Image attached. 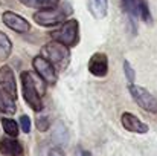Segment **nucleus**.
Segmentation results:
<instances>
[{
    "mask_svg": "<svg viewBox=\"0 0 157 156\" xmlns=\"http://www.w3.org/2000/svg\"><path fill=\"white\" fill-rule=\"evenodd\" d=\"M21 89H23V98L29 104V107L35 112H41L43 110L41 95L37 89V81L29 70L21 72Z\"/></svg>",
    "mask_w": 157,
    "mask_h": 156,
    "instance_id": "nucleus-1",
    "label": "nucleus"
},
{
    "mask_svg": "<svg viewBox=\"0 0 157 156\" xmlns=\"http://www.w3.org/2000/svg\"><path fill=\"white\" fill-rule=\"evenodd\" d=\"M69 11L72 12V8L69 9V6H67V5H66V6H63V8L53 6V8H46V9H40V11L34 12V15H32V17H34V22H35L37 25L49 28V26L61 25V23L66 20V17H67Z\"/></svg>",
    "mask_w": 157,
    "mask_h": 156,
    "instance_id": "nucleus-2",
    "label": "nucleus"
},
{
    "mask_svg": "<svg viewBox=\"0 0 157 156\" xmlns=\"http://www.w3.org/2000/svg\"><path fill=\"white\" fill-rule=\"evenodd\" d=\"M78 28L79 26H78L76 20H73V18L66 20V22L61 23V26L56 31L51 32V37L53 38V42H58V43H61L67 48H72L78 43V38H79Z\"/></svg>",
    "mask_w": 157,
    "mask_h": 156,
    "instance_id": "nucleus-3",
    "label": "nucleus"
},
{
    "mask_svg": "<svg viewBox=\"0 0 157 156\" xmlns=\"http://www.w3.org/2000/svg\"><path fill=\"white\" fill-rule=\"evenodd\" d=\"M43 57L52 63L55 69H64L69 61H70V51L67 46L58 43V42H51L43 48Z\"/></svg>",
    "mask_w": 157,
    "mask_h": 156,
    "instance_id": "nucleus-4",
    "label": "nucleus"
},
{
    "mask_svg": "<svg viewBox=\"0 0 157 156\" xmlns=\"http://www.w3.org/2000/svg\"><path fill=\"white\" fill-rule=\"evenodd\" d=\"M128 90L131 94V98L136 101L139 107H142L145 112L150 113H157V98L154 95H151L145 87L136 86V84H130Z\"/></svg>",
    "mask_w": 157,
    "mask_h": 156,
    "instance_id": "nucleus-5",
    "label": "nucleus"
},
{
    "mask_svg": "<svg viewBox=\"0 0 157 156\" xmlns=\"http://www.w3.org/2000/svg\"><path fill=\"white\" fill-rule=\"evenodd\" d=\"M32 66H34L35 72L38 74V77H40L44 83H48V84H55V83H56V80H58L56 69L52 66V63H51L49 60H46L43 55L34 57Z\"/></svg>",
    "mask_w": 157,
    "mask_h": 156,
    "instance_id": "nucleus-6",
    "label": "nucleus"
},
{
    "mask_svg": "<svg viewBox=\"0 0 157 156\" xmlns=\"http://www.w3.org/2000/svg\"><path fill=\"white\" fill-rule=\"evenodd\" d=\"M2 20L9 29H12L18 34H25V32L31 31V23L25 17H21V15L12 12V11H5L3 15H2Z\"/></svg>",
    "mask_w": 157,
    "mask_h": 156,
    "instance_id": "nucleus-7",
    "label": "nucleus"
},
{
    "mask_svg": "<svg viewBox=\"0 0 157 156\" xmlns=\"http://www.w3.org/2000/svg\"><path fill=\"white\" fill-rule=\"evenodd\" d=\"M0 87L2 90L11 97L12 100L17 98V83H15V77H14V72L9 66H2L0 67Z\"/></svg>",
    "mask_w": 157,
    "mask_h": 156,
    "instance_id": "nucleus-8",
    "label": "nucleus"
},
{
    "mask_svg": "<svg viewBox=\"0 0 157 156\" xmlns=\"http://www.w3.org/2000/svg\"><path fill=\"white\" fill-rule=\"evenodd\" d=\"M89 72L95 77H105L108 72V58L102 52H96L89 60Z\"/></svg>",
    "mask_w": 157,
    "mask_h": 156,
    "instance_id": "nucleus-9",
    "label": "nucleus"
},
{
    "mask_svg": "<svg viewBox=\"0 0 157 156\" xmlns=\"http://www.w3.org/2000/svg\"><path fill=\"white\" fill-rule=\"evenodd\" d=\"M121 122H122V126L125 127V130L133 132V133H147V132L150 130V127H148L144 121H140L136 115H133V113H130V112H124V113H122Z\"/></svg>",
    "mask_w": 157,
    "mask_h": 156,
    "instance_id": "nucleus-10",
    "label": "nucleus"
},
{
    "mask_svg": "<svg viewBox=\"0 0 157 156\" xmlns=\"http://www.w3.org/2000/svg\"><path fill=\"white\" fill-rule=\"evenodd\" d=\"M0 153L5 156H21L23 155V147L15 138H3L0 141Z\"/></svg>",
    "mask_w": 157,
    "mask_h": 156,
    "instance_id": "nucleus-11",
    "label": "nucleus"
},
{
    "mask_svg": "<svg viewBox=\"0 0 157 156\" xmlns=\"http://www.w3.org/2000/svg\"><path fill=\"white\" fill-rule=\"evenodd\" d=\"M89 9H90V12L95 18L101 20L107 15L108 2L107 0H89Z\"/></svg>",
    "mask_w": 157,
    "mask_h": 156,
    "instance_id": "nucleus-12",
    "label": "nucleus"
},
{
    "mask_svg": "<svg viewBox=\"0 0 157 156\" xmlns=\"http://www.w3.org/2000/svg\"><path fill=\"white\" fill-rule=\"evenodd\" d=\"M15 110H17L15 101L11 97H8L3 90H0V112L6 115H14Z\"/></svg>",
    "mask_w": 157,
    "mask_h": 156,
    "instance_id": "nucleus-13",
    "label": "nucleus"
},
{
    "mask_svg": "<svg viewBox=\"0 0 157 156\" xmlns=\"http://www.w3.org/2000/svg\"><path fill=\"white\" fill-rule=\"evenodd\" d=\"M28 8H37V9H46V8H53L58 6L59 0H18Z\"/></svg>",
    "mask_w": 157,
    "mask_h": 156,
    "instance_id": "nucleus-14",
    "label": "nucleus"
},
{
    "mask_svg": "<svg viewBox=\"0 0 157 156\" xmlns=\"http://www.w3.org/2000/svg\"><path fill=\"white\" fill-rule=\"evenodd\" d=\"M11 52H12V43H11L9 37L0 31V61L9 58Z\"/></svg>",
    "mask_w": 157,
    "mask_h": 156,
    "instance_id": "nucleus-15",
    "label": "nucleus"
},
{
    "mask_svg": "<svg viewBox=\"0 0 157 156\" xmlns=\"http://www.w3.org/2000/svg\"><path fill=\"white\" fill-rule=\"evenodd\" d=\"M121 3H122V8L127 12L128 18L134 23L136 15L139 14V11H137V0H121Z\"/></svg>",
    "mask_w": 157,
    "mask_h": 156,
    "instance_id": "nucleus-16",
    "label": "nucleus"
},
{
    "mask_svg": "<svg viewBox=\"0 0 157 156\" xmlns=\"http://www.w3.org/2000/svg\"><path fill=\"white\" fill-rule=\"evenodd\" d=\"M2 127H3V130L6 132V135L11 136V138H15V136L18 135V126H17V122H15L14 119H11V118H3V119H2Z\"/></svg>",
    "mask_w": 157,
    "mask_h": 156,
    "instance_id": "nucleus-17",
    "label": "nucleus"
},
{
    "mask_svg": "<svg viewBox=\"0 0 157 156\" xmlns=\"http://www.w3.org/2000/svg\"><path fill=\"white\" fill-rule=\"evenodd\" d=\"M137 11H139V14H140V17H142V20H144L145 23H151V22H153L147 0H137Z\"/></svg>",
    "mask_w": 157,
    "mask_h": 156,
    "instance_id": "nucleus-18",
    "label": "nucleus"
},
{
    "mask_svg": "<svg viewBox=\"0 0 157 156\" xmlns=\"http://www.w3.org/2000/svg\"><path fill=\"white\" fill-rule=\"evenodd\" d=\"M124 70H125V77H127L128 83L130 84H134V70H133V67H131V64L128 61L124 63Z\"/></svg>",
    "mask_w": 157,
    "mask_h": 156,
    "instance_id": "nucleus-19",
    "label": "nucleus"
},
{
    "mask_svg": "<svg viewBox=\"0 0 157 156\" xmlns=\"http://www.w3.org/2000/svg\"><path fill=\"white\" fill-rule=\"evenodd\" d=\"M20 127L23 133H29L31 132V118L28 115H21L20 118Z\"/></svg>",
    "mask_w": 157,
    "mask_h": 156,
    "instance_id": "nucleus-20",
    "label": "nucleus"
},
{
    "mask_svg": "<svg viewBox=\"0 0 157 156\" xmlns=\"http://www.w3.org/2000/svg\"><path fill=\"white\" fill-rule=\"evenodd\" d=\"M37 129L40 132H46L49 129V118L48 116H38L37 118Z\"/></svg>",
    "mask_w": 157,
    "mask_h": 156,
    "instance_id": "nucleus-21",
    "label": "nucleus"
},
{
    "mask_svg": "<svg viewBox=\"0 0 157 156\" xmlns=\"http://www.w3.org/2000/svg\"><path fill=\"white\" fill-rule=\"evenodd\" d=\"M49 156H64V152L61 149H52L49 152Z\"/></svg>",
    "mask_w": 157,
    "mask_h": 156,
    "instance_id": "nucleus-22",
    "label": "nucleus"
},
{
    "mask_svg": "<svg viewBox=\"0 0 157 156\" xmlns=\"http://www.w3.org/2000/svg\"><path fill=\"white\" fill-rule=\"evenodd\" d=\"M82 156H92V155H90V152H82Z\"/></svg>",
    "mask_w": 157,
    "mask_h": 156,
    "instance_id": "nucleus-23",
    "label": "nucleus"
}]
</instances>
